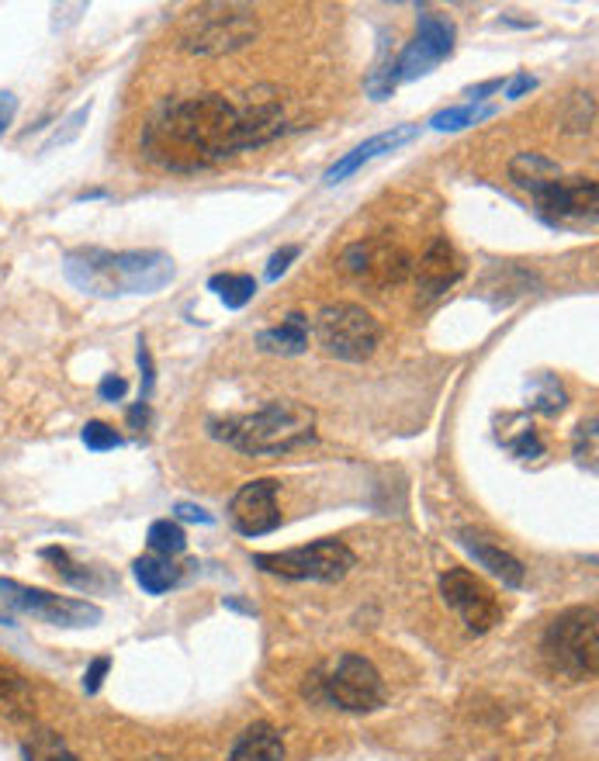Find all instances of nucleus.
I'll return each instance as SVG.
<instances>
[{
    "instance_id": "18",
    "label": "nucleus",
    "mask_w": 599,
    "mask_h": 761,
    "mask_svg": "<svg viewBox=\"0 0 599 761\" xmlns=\"http://www.w3.org/2000/svg\"><path fill=\"white\" fill-rule=\"evenodd\" d=\"M257 346L264 354H274V357H298V354H305L308 350V319L302 312L285 315L277 326L257 333Z\"/></svg>"
},
{
    "instance_id": "33",
    "label": "nucleus",
    "mask_w": 599,
    "mask_h": 761,
    "mask_svg": "<svg viewBox=\"0 0 599 761\" xmlns=\"http://www.w3.org/2000/svg\"><path fill=\"white\" fill-rule=\"evenodd\" d=\"M108 669H111V658L90 661V669H87V675H84V692H87V695H98V692H101V682H105Z\"/></svg>"
},
{
    "instance_id": "3",
    "label": "nucleus",
    "mask_w": 599,
    "mask_h": 761,
    "mask_svg": "<svg viewBox=\"0 0 599 761\" xmlns=\"http://www.w3.org/2000/svg\"><path fill=\"white\" fill-rule=\"evenodd\" d=\"M208 433L246 457H281L315 439V412L302 402H267L246 416L212 419Z\"/></svg>"
},
{
    "instance_id": "23",
    "label": "nucleus",
    "mask_w": 599,
    "mask_h": 761,
    "mask_svg": "<svg viewBox=\"0 0 599 761\" xmlns=\"http://www.w3.org/2000/svg\"><path fill=\"white\" fill-rule=\"evenodd\" d=\"M42 557L56 564V575H59L62 582H70V585H77V589L98 592L101 585H108V579H101L94 567H84V564L70 561V554L62 551V547H46V551H42Z\"/></svg>"
},
{
    "instance_id": "19",
    "label": "nucleus",
    "mask_w": 599,
    "mask_h": 761,
    "mask_svg": "<svg viewBox=\"0 0 599 761\" xmlns=\"http://www.w3.org/2000/svg\"><path fill=\"white\" fill-rule=\"evenodd\" d=\"M229 761H288V751L271 723H254L233 744Z\"/></svg>"
},
{
    "instance_id": "40",
    "label": "nucleus",
    "mask_w": 599,
    "mask_h": 761,
    "mask_svg": "<svg viewBox=\"0 0 599 761\" xmlns=\"http://www.w3.org/2000/svg\"><path fill=\"white\" fill-rule=\"evenodd\" d=\"M129 423H132L136 429H143V426L149 423V408H146V402H139L136 408H129Z\"/></svg>"
},
{
    "instance_id": "15",
    "label": "nucleus",
    "mask_w": 599,
    "mask_h": 761,
    "mask_svg": "<svg viewBox=\"0 0 599 761\" xmlns=\"http://www.w3.org/2000/svg\"><path fill=\"white\" fill-rule=\"evenodd\" d=\"M416 136H420V125H392L389 132L374 136V139L361 142L357 149H351L346 156H340V160L323 174V184H326V187L343 184L346 177H354L364 164H371V160H377V156H385V152H395V149L409 146Z\"/></svg>"
},
{
    "instance_id": "17",
    "label": "nucleus",
    "mask_w": 599,
    "mask_h": 761,
    "mask_svg": "<svg viewBox=\"0 0 599 761\" xmlns=\"http://www.w3.org/2000/svg\"><path fill=\"white\" fill-rule=\"evenodd\" d=\"M458 541H461V547H464L471 557H475L479 567L489 571L492 579H499L507 589H523V582H527V567H523L510 551L495 547L492 541H485V536L471 533V530H461V533H458Z\"/></svg>"
},
{
    "instance_id": "30",
    "label": "nucleus",
    "mask_w": 599,
    "mask_h": 761,
    "mask_svg": "<svg viewBox=\"0 0 599 761\" xmlns=\"http://www.w3.org/2000/svg\"><path fill=\"white\" fill-rule=\"evenodd\" d=\"M576 457L582 464H589V471H596V419L582 423L579 426V436H576Z\"/></svg>"
},
{
    "instance_id": "11",
    "label": "nucleus",
    "mask_w": 599,
    "mask_h": 761,
    "mask_svg": "<svg viewBox=\"0 0 599 761\" xmlns=\"http://www.w3.org/2000/svg\"><path fill=\"white\" fill-rule=\"evenodd\" d=\"M0 599L14 606L18 613H28L42 623L52 626H94L101 623V606H94L87 599H70V595H56L46 589H31L14 579H0Z\"/></svg>"
},
{
    "instance_id": "32",
    "label": "nucleus",
    "mask_w": 599,
    "mask_h": 761,
    "mask_svg": "<svg viewBox=\"0 0 599 761\" xmlns=\"http://www.w3.org/2000/svg\"><path fill=\"white\" fill-rule=\"evenodd\" d=\"M510 451H513L517 457H541V454H544V443H541V436L533 433V429H523L520 439L510 443Z\"/></svg>"
},
{
    "instance_id": "8",
    "label": "nucleus",
    "mask_w": 599,
    "mask_h": 761,
    "mask_svg": "<svg viewBox=\"0 0 599 761\" xmlns=\"http://www.w3.org/2000/svg\"><path fill=\"white\" fill-rule=\"evenodd\" d=\"M312 685H320V700H326L330 706L336 710H346V713H371L385 703V685H382V675H377V669L361 658V654H343L326 679L315 675Z\"/></svg>"
},
{
    "instance_id": "41",
    "label": "nucleus",
    "mask_w": 599,
    "mask_h": 761,
    "mask_svg": "<svg viewBox=\"0 0 599 761\" xmlns=\"http://www.w3.org/2000/svg\"><path fill=\"white\" fill-rule=\"evenodd\" d=\"M39 761H77L70 751H52V754H46V758H39Z\"/></svg>"
},
{
    "instance_id": "25",
    "label": "nucleus",
    "mask_w": 599,
    "mask_h": 761,
    "mask_svg": "<svg viewBox=\"0 0 599 761\" xmlns=\"http://www.w3.org/2000/svg\"><path fill=\"white\" fill-rule=\"evenodd\" d=\"M0 706H4L11 716H31L28 682L14 669H4V664H0Z\"/></svg>"
},
{
    "instance_id": "12",
    "label": "nucleus",
    "mask_w": 599,
    "mask_h": 761,
    "mask_svg": "<svg viewBox=\"0 0 599 761\" xmlns=\"http://www.w3.org/2000/svg\"><path fill=\"white\" fill-rule=\"evenodd\" d=\"M440 595H444V602L464 620L471 633H489L502 620L495 592L479 575H471L468 567H448L440 575Z\"/></svg>"
},
{
    "instance_id": "13",
    "label": "nucleus",
    "mask_w": 599,
    "mask_h": 761,
    "mask_svg": "<svg viewBox=\"0 0 599 761\" xmlns=\"http://www.w3.org/2000/svg\"><path fill=\"white\" fill-rule=\"evenodd\" d=\"M343 270L354 274L367 284H374V288H389V284H402L409 277V267H413V260H409V253L392 243V239H361V243H351L343 249Z\"/></svg>"
},
{
    "instance_id": "35",
    "label": "nucleus",
    "mask_w": 599,
    "mask_h": 761,
    "mask_svg": "<svg viewBox=\"0 0 599 761\" xmlns=\"http://www.w3.org/2000/svg\"><path fill=\"white\" fill-rule=\"evenodd\" d=\"M174 513H177V520H184V523H202V526H212V523H215L212 513H205L202 505H192V502H177V505H174Z\"/></svg>"
},
{
    "instance_id": "16",
    "label": "nucleus",
    "mask_w": 599,
    "mask_h": 761,
    "mask_svg": "<svg viewBox=\"0 0 599 761\" xmlns=\"http://www.w3.org/2000/svg\"><path fill=\"white\" fill-rule=\"evenodd\" d=\"M464 277V260L461 253L440 236L426 246V253L420 257L416 264V288L423 291V298H436L444 295L448 288H454V284Z\"/></svg>"
},
{
    "instance_id": "10",
    "label": "nucleus",
    "mask_w": 599,
    "mask_h": 761,
    "mask_svg": "<svg viewBox=\"0 0 599 761\" xmlns=\"http://www.w3.org/2000/svg\"><path fill=\"white\" fill-rule=\"evenodd\" d=\"M533 208L538 218L548 221L551 229H572V226H592L599 208V187L589 177H554L544 187L533 190Z\"/></svg>"
},
{
    "instance_id": "4",
    "label": "nucleus",
    "mask_w": 599,
    "mask_h": 761,
    "mask_svg": "<svg viewBox=\"0 0 599 761\" xmlns=\"http://www.w3.org/2000/svg\"><path fill=\"white\" fill-rule=\"evenodd\" d=\"M548 669L569 682H589L599 669V620L596 606H576L554 616L541 638Z\"/></svg>"
},
{
    "instance_id": "7",
    "label": "nucleus",
    "mask_w": 599,
    "mask_h": 761,
    "mask_svg": "<svg viewBox=\"0 0 599 761\" xmlns=\"http://www.w3.org/2000/svg\"><path fill=\"white\" fill-rule=\"evenodd\" d=\"M254 564L267 575L288 579V582H340L351 575V567L357 564L354 551L343 541H315L295 551H281V554H257Z\"/></svg>"
},
{
    "instance_id": "27",
    "label": "nucleus",
    "mask_w": 599,
    "mask_h": 761,
    "mask_svg": "<svg viewBox=\"0 0 599 761\" xmlns=\"http://www.w3.org/2000/svg\"><path fill=\"white\" fill-rule=\"evenodd\" d=\"M569 405V395H564V388L558 385V377L551 374H541L538 377V395H533L530 408L541 412V416H558V412Z\"/></svg>"
},
{
    "instance_id": "29",
    "label": "nucleus",
    "mask_w": 599,
    "mask_h": 761,
    "mask_svg": "<svg viewBox=\"0 0 599 761\" xmlns=\"http://www.w3.org/2000/svg\"><path fill=\"white\" fill-rule=\"evenodd\" d=\"M90 118V105H84V108H77L67 121H62V125H67V129H62V136H52L46 146H42V152H52L56 146H62V142H70V139H77L80 136V129H84V121Z\"/></svg>"
},
{
    "instance_id": "43",
    "label": "nucleus",
    "mask_w": 599,
    "mask_h": 761,
    "mask_svg": "<svg viewBox=\"0 0 599 761\" xmlns=\"http://www.w3.org/2000/svg\"><path fill=\"white\" fill-rule=\"evenodd\" d=\"M0 626H14V616H11V613H4V610H0Z\"/></svg>"
},
{
    "instance_id": "1",
    "label": "nucleus",
    "mask_w": 599,
    "mask_h": 761,
    "mask_svg": "<svg viewBox=\"0 0 599 761\" xmlns=\"http://www.w3.org/2000/svg\"><path fill=\"white\" fill-rule=\"evenodd\" d=\"M285 129V108L274 101L236 108L218 93H202L174 101L156 115L143 132V152L164 170L198 174L243 149L267 146Z\"/></svg>"
},
{
    "instance_id": "34",
    "label": "nucleus",
    "mask_w": 599,
    "mask_h": 761,
    "mask_svg": "<svg viewBox=\"0 0 599 761\" xmlns=\"http://www.w3.org/2000/svg\"><path fill=\"white\" fill-rule=\"evenodd\" d=\"M125 392H129V381L118 377V374H108V377L101 381V385H98L101 402H121V398H125Z\"/></svg>"
},
{
    "instance_id": "6",
    "label": "nucleus",
    "mask_w": 599,
    "mask_h": 761,
    "mask_svg": "<svg viewBox=\"0 0 599 761\" xmlns=\"http://www.w3.org/2000/svg\"><path fill=\"white\" fill-rule=\"evenodd\" d=\"M315 336H320L330 357L346 364H364L377 350V343H382V326H377L367 308L354 302H336L315 315Z\"/></svg>"
},
{
    "instance_id": "39",
    "label": "nucleus",
    "mask_w": 599,
    "mask_h": 761,
    "mask_svg": "<svg viewBox=\"0 0 599 761\" xmlns=\"http://www.w3.org/2000/svg\"><path fill=\"white\" fill-rule=\"evenodd\" d=\"M139 367H143V398H149L153 392V357H149V346L139 339Z\"/></svg>"
},
{
    "instance_id": "36",
    "label": "nucleus",
    "mask_w": 599,
    "mask_h": 761,
    "mask_svg": "<svg viewBox=\"0 0 599 761\" xmlns=\"http://www.w3.org/2000/svg\"><path fill=\"white\" fill-rule=\"evenodd\" d=\"M14 115H18V98L11 90H0V139H4V132H8V125L14 121Z\"/></svg>"
},
{
    "instance_id": "38",
    "label": "nucleus",
    "mask_w": 599,
    "mask_h": 761,
    "mask_svg": "<svg viewBox=\"0 0 599 761\" xmlns=\"http://www.w3.org/2000/svg\"><path fill=\"white\" fill-rule=\"evenodd\" d=\"M502 90V80H485V83H475V87H468L464 90V98H468V105H482L489 93H499Z\"/></svg>"
},
{
    "instance_id": "31",
    "label": "nucleus",
    "mask_w": 599,
    "mask_h": 761,
    "mask_svg": "<svg viewBox=\"0 0 599 761\" xmlns=\"http://www.w3.org/2000/svg\"><path fill=\"white\" fill-rule=\"evenodd\" d=\"M298 253H302V246H295V243H292V246H281V249L274 253V257H271V264H267V274H264V277L274 284L281 274H285V270L292 267V260H298Z\"/></svg>"
},
{
    "instance_id": "42",
    "label": "nucleus",
    "mask_w": 599,
    "mask_h": 761,
    "mask_svg": "<svg viewBox=\"0 0 599 761\" xmlns=\"http://www.w3.org/2000/svg\"><path fill=\"white\" fill-rule=\"evenodd\" d=\"M94 198H105V190H87V195H77V201H94Z\"/></svg>"
},
{
    "instance_id": "26",
    "label": "nucleus",
    "mask_w": 599,
    "mask_h": 761,
    "mask_svg": "<svg viewBox=\"0 0 599 761\" xmlns=\"http://www.w3.org/2000/svg\"><path fill=\"white\" fill-rule=\"evenodd\" d=\"M146 544H149L153 554H160V557H177V554H184V547H187V536H184L180 523H174V520H156V523L149 526V533H146Z\"/></svg>"
},
{
    "instance_id": "14",
    "label": "nucleus",
    "mask_w": 599,
    "mask_h": 761,
    "mask_svg": "<svg viewBox=\"0 0 599 761\" xmlns=\"http://www.w3.org/2000/svg\"><path fill=\"white\" fill-rule=\"evenodd\" d=\"M229 523L243 536H267L281 526L277 513V482L257 478L246 482L229 502Z\"/></svg>"
},
{
    "instance_id": "24",
    "label": "nucleus",
    "mask_w": 599,
    "mask_h": 761,
    "mask_svg": "<svg viewBox=\"0 0 599 761\" xmlns=\"http://www.w3.org/2000/svg\"><path fill=\"white\" fill-rule=\"evenodd\" d=\"M499 108L495 105H458V108H444L430 118L433 132H461L471 129V125H482L485 118H492Z\"/></svg>"
},
{
    "instance_id": "9",
    "label": "nucleus",
    "mask_w": 599,
    "mask_h": 761,
    "mask_svg": "<svg viewBox=\"0 0 599 761\" xmlns=\"http://www.w3.org/2000/svg\"><path fill=\"white\" fill-rule=\"evenodd\" d=\"M454 42H458V28L448 14H436L430 8L420 11L416 18V36L413 42H409L395 62H392V77H395V87L399 83H413L426 73H433L440 62L454 56Z\"/></svg>"
},
{
    "instance_id": "20",
    "label": "nucleus",
    "mask_w": 599,
    "mask_h": 761,
    "mask_svg": "<svg viewBox=\"0 0 599 761\" xmlns=\"http://www.w3.org/2000/svg\"><path fill=\"white\" fill-rule=\"evenodd\" d=\"M561 177V167L554 160H548V156L541 152H520L510 160V180L527 190V195H533L538 187H544L548 180Z\"/></svg>"
},
{
    "instance_id": "21",
    "label": "nucleus",
    "mask_w": 599,
    "mask_h": 761,
    "mask_svg": "<svg viewBox=\"0 0 599 761\" xmlns=\"http://www.w3.org/2000/svg\"><path fill=\"white\" fill-rule=\"evenodd\" d=\"M132 575L136 582L149 592V595H164L167 589H174L180 582V567L170 561V557H160V554H149V557H139L132 564Z\"/></svg>"
},
{
    "instance_id": "5",
    "label": "nucleus",
    "mask_w": 599,
    "mask_h": 761,
    "mask_svg": "<svg viewBox=\"0 0 599 761\" xmlns=\"http://www.w3.org/2000/svg\"><path fill=\"white\" fill-rule=\"evenodd\" d=\"M257 36V18L239 4H205L184 18L180 49L195 56H223L249 46Z\"/></svg>"
},
{
    "instance_id": "22",
    "label": "nucleus",
    "mask_w": 599,
    "mask_h": 761,
    "mask_svg": "<svg viewBox=\"0 0 599 761\" xmlns=\"http://www.w3.org/2000/svg\"><path fill=\"white\" fill-rule=\"evenodd\" d=\"M257 288H261L257 277H249V274H215L208 280V291H215L218 298H223V305L233 308V312H239V308H246L249 302H254Z\"/></svg>"
},
{
    "instance_id": "2",
    "label": "nucleus",
    "mask_w": 599,
    "mask_h": 761,
    "mask_svg": "<svg viewBox=\"0 0 599 761\" xmlns=\"http://www.w3.org/2000/svg\"><path fill=\"white\" fill-rule=\"evenodd\" d=\"M62 274L77 291L94 298L156 295L177 277V267L160 249H98L84 246L67 253Z\"/></svg>"
},
{
    "instance_id": "28",
    "label": "nucleus",
    "mask_w": 599,
    "mask_h": 761,
    "mask_svg": "<svg viewBox=\"0 0 599 761\" xmlns=\"http://www.w3.org/2000/svg\"><path fill=\"white\" fill-rule=\"evenodd\" d=\"M80 439H84V447L87 451H94V454H101V451H115V447H121V436L108 426V423H87L84 426V433H80Z\"/></svg>"
},
{
    "instance_id": "37",
    "label": "nucleus",
    "mask_w": 599,
    "mask_h": 761,
    "mask_svg": "<svg viewBox=\"0 0 599 761\" xmlns=\"http://www.w3.org/2000/svg\"><path fill=\"white\" fill-rule=\"evenodd\" d=\"M533 87H538V77H530V73H517V77L507 83V101H520L523 93H530Z\"/></svg>"
}]
</instances>
